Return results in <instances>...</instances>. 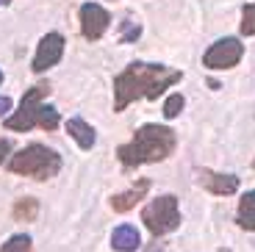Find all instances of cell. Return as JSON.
I'll use <instances>...</instances> for the list:
<instances>
[{"label": "cell", "instance_id": "6da1fadb", "mask_svg": "<svg viewBox=\"0 0 255 252\" xmlns=\"http://www.w3.org/2000/svg\"><path fill=\"white\" fill-rule=\"evenodd\" d=\"M183 78L180 70L164 67V64H147V61H133L114 78V111H125L133 100H155L161 97L169 86Z\"/></svg>", "mask_w": 255, "mask_h": 252}, {"label": "cell", "instance_id": "7a4b0ae2", "mask_svg": "<svg viewBox=\"0 0 255 252\" xmlns=\"http://www.w3.org/2000/svg\"><path fill=\"white\" fill-rule=\"evenodd\" d=\"M175 147H178V136L172 127L150 122V125H141L133 133V139L117 150V158L125 169H136L141 164H155V161L169 158Z\"/></svg>", "mask_w": 255, "mask_h": 252}, {"label": "cell", "instance_id": "3957f363", "mask_svg": "<svg viewBox=\"0 0 255 252\" xmlns=\"http://www.w3.org/2000/svg\"><path fill=\"white\" fill-rule=\"evenodd\" d=\"M50 95V86L47 83H36V86H31L22 95V103H19L17 114L14 117H8L6 120V127L8 130H31L33 125L45 127V130H56L58 127V111L50 106H42V100Z\"/></svg>", "mask_w": 255, "mask_h": 252}, {"label": "cell", "instance_id": "277c9868", "mask_svg": "<svg viewBox=\"0 0 255 252\" xmlns=\"http://www.w3.org/2000/svg\"><path fill=\"white\" fill-rule=\"evenodd\" d=\"M8 169L14 175H28L33 180H47V177L58 175V169H61V155L45 144H31L11 158Z\"/></svg>", "mask_w": 255, "mask_h": 252}, {"label": "cell", "instance_id": "5b68a950", "mask_svg": "<svg viewBox=\"0 0 255 252\" xmlns=\"http://www.w3.org/2000/svg\"><path fill=\"white\" fill-rule=\"evenodd\" d=\"M141 219H144L147 230L153 236H166L172 233L175 227L180 225V211H178V197L172 194H161L153 202H147L144 211H141Z\"/></svg>", "mask_w": 255, "mask_h": 252}, {"label": "cell", "instance_id": "8992f818", "mask_svg": "<svg viewBox=\"0 0 255 252\" xmlns=\"http://www.w3.org/2000/svg\"><path fill=\"white\" fill-rule=\"evenodd\" d=\"M242 56H244V44L233 36H225L205 50L203 64L208 70H230V67H236L242 61Z\"/></svg>", "mask_w": 255, "mask_h": 252}, {"label": "cell", "instance_id": "52a82bcc", "mask_svg": "<svg viewBox=\"0 0 255 252\" xmlns=\"http://www.w3.org/2000/svg\"><path fill=\"white\" fill-rule=\"evenodd\" d=\"M109 22H111V17L100 3H83L81 6V33L89 39V42H97V39L106 33Z\"/></svg>", "mask_w": 255, "mask_h": 252}, {"label": "cell", "instance_id": "ba28073f", "mask_svg": "<svg viewBox=\"0 0 255 252\" xmlns=\"http://www.w3.org/2000/svg\"><path fill=\"white\" fill-rule=\"evenodd\" d=\"M64 53V36L61 33H47L36 47V56H33V72H45L50 67H56L61 61Z\"/></svg>", "mask_w": 255, "mask_h": 252}, {"label": "cell", "instance_id": "9c48e42d", "mask_svg": "<svg viewBox=\"0 0 255 252\" xmlns=\"http://www.w3.org/2000/svg\"><path fill=\"white\" fill-rule=\"evenodd\" d=\"M200 183L211 194H219V197H228V194H236L239 191V177L236 175H228V172H211V169H200L197 172Z\"/></svg>", "mask_w": 255, "mask_h": 252}, {"label": "cell", "instance_id": "30bf717a", "mask_svg": "<svg viewBox=\"0 0 255 252\" xmlns=\"http://www.w3.org/2000/svg\"><path fill=\"white\" fill-rule=\"evenodd\" d=\"M139 244H141V236L133 225H120L111 233V247L117 252H133V250H139Z\"/></svg>", "mask_w": 255, "mask_h": 252}, {"label": "cell", "instance_id": "8fae6325", "mask_svg": "<svg viewBox=\"0 0 255 252\" xmlns=\"http://www.w3.org/2000/svg\"><path fill=\"white\" fill-rule=\"evenodd\" d=\"M147 191H150V180H139V183L133 186V189H128V191H122V194L111 197V208L120 211V214H125V211L133 208V205L147 194Z\"/></svg>", "mask_w": 255, "mask_h": 252}, {"label": "cell", "instance_id": "7c38bea8", "mask_svg": "<svg viewBox=\"0 0 255 252\" xmlns=\"http://www.w3.org/2000/svg\"><path fill=\"white\" fill-rule=\"evenodd\" d=\"M67 133L78 141L81 150H92V147H95V130H92V125H89V122H83L81 117L67 120Z\"/></svg>", "mask_w": 255, "mask_h": 252}, {"label": "cell", "instance_id": "4fadbf2b", "mask_svg": "<svg viewBox=\"0 0 255 252\" xmlns=\"http://www.w3.org/2000/svg\"><path fill=\"white\" fill-rule=\"evenodd\" d=\"M239 227L255 230V189L239 200Z\"/></svg>", "mask_w": 255, "mask_h": 252}, {"label": "cell", "instance_id": "5bb4252c", "mask_svg": "<svg viewBox=\"0 0 255 252\" xmlns=\"http://www.w3.org/2000/svg\"><path fill=\"white\" fill-rule=\"evenodd\" d=\"M39 214V202L33 200V197H22V200H17V205H14V219H36Z\"/></svg>", "mask_w": 255, "mask_h": 252}, {"label": "cell", "instance_id": "9a60e30c", "mask_svg": "<svg viewBox=\"0 0 255 252\" xmlns=\"http://www.w3.org/2000/svg\"><path fill=\"white\" fill-rule=\"evenodd\" d=\"M0 252H31V236H11Z\"/></svg>", "mask_w": 255, "mask_h": 252}, {"label": "cell", "instance_id": "2e32d148", "mask_svg": "<svg viewBox=\"0 0 255 252\" xmlns=\"http://www.w3.org/2000/svg\"><path fill=\"white\" fill-rule=\"evenodd\" d=\"M242 33L244 36H255V3L253 6H244V11H242Z\"/></svg>", "mask_w": 255, "mask_h": 252}, {"label": "cell", "instance_id": "e0dca14e", "mask_svg": "<svg viewBox=\"0 0 255 252\" xmlns=\"http://www.w3.org/2000/svg\"><path fill=\"white\" fill-rule=\"evenodd\" d=\"M141 33V25L133 19H122V31H120V42H136Z\"/></svg>", "mask_w": 255, "mask_h": 252}, {"label": "cell", "instance_id": "ac0fdd59", "mask_svg": "<svg viewBox=\"0 0 255 252\" xmlns=\"http://www.w3.org/2000/svg\"><path fill=\"white\" fill-rule=\"evenodd\" d=\"M183 103H186L183 95H172V97H169L166 106H164V117H166V120H175V117L183 111Z\"/></svg>", "mask_w": 255, "mask_h": 252}, {"label": "cell", "instance_id": "d6986e66", "mask_svg": "<svg viewBox=\"0 0 255 252\" xmlns=\"http://www.w3.org/2000/svg\"><path fill=\"white\" fill-rule=\"evenodd\" d=\"M11 152V141H6V139H0V164L6 161V155Z\"/></svg>", "mask_w": 255, "mask_h": 252}, {"label": "cell", "instance_id": "ffe728a7", "mask_svg": "<svg viewBox=\"0 0 255 252\" xmlns=\"http://www.w3.org/2000/svg\"><path fill=\"white\" fill-rule=\"evenodd\" d=\"M8 108H11V100H8V97H0V117H3Z\"/></svg>", "mask_w": 255, "mask_h": 252}, {"label": "cell", "instance_id": "44dd1931", "mask_svg": "<svg viewBox=\"0 0 255 252\" xmlns=\"http://www.w3.org/2000/svg\"><path fill=\"white\" fill-rule=\"evenodd\" d=\"M0 6H8V0H0Z\"/></svg>", "mask_w": 255, "mask_h": 252}]
</instances>
